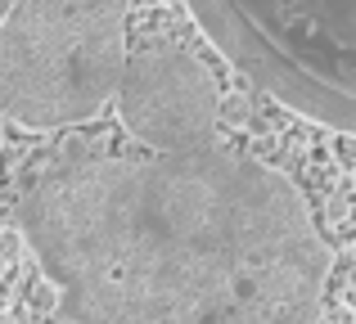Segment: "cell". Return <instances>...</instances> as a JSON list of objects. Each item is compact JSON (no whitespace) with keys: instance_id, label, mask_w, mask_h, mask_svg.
<instances>
[{"instance_id":"cell-1","label":"cell","mask_w":356,"mask_h":324,"mask_svg":"<svg viewBox=\"0 0 356 324\" xmlns=\"http://www.w3.org/2000/svg\"><path fill=\"white\" fill-rule=\"evenodd\" d=\"M14 235L63 324H316L334 266L293 171L221 131L176 153L50 144L23 167Z\"/></svg>"},{"instance_id":"cell-2","label":"cell","mask_w":356,"mask_h":324,"mask_svg":"<svg viewBox=\"0 0 356 324\" xmlns=\"http://www.w3.org/2000/svg\"><path fill=\"white\" fill-rule=\"evenodd\" d=\"M181 9L270 99L334 135L356 131V0H194Z\"/></svg>"},{"instance_id":"cell-3","label":"cell","mask_w":356,"mask_h":324,"mask_svg":"<svg viewBox=\"0 0 356 324\" xmlns=\"http://www.w3.org/2000/svg\"><path fill=\"white\" fill-rule=\"evenodd\" d=\"M131 5L32 0L0 14V122L27 135L86 126L113 104L131 54Z\"/></svg>"},{"instance_id":"cell-4","label":"cell","mask_w":356,"mask_h":324,"mask_svg":"<svg viewBox=\"0 0 356 324\" xmlns=\"http://www.w3.org/2000/svg\"><path fill=\"white\" fill-rule=\"evenodd\" d=\"M118 122L140 149L176 153L217 135V72L181 41H136L118 81Z\"/></svg>"},{"instance_id":"cell-5","label":"cell","mask_w":356,"mask_h":324,"mask_svg":"<svg viewBox=\"0 0 356 324\" xmlns=\"http://www.w3.org/2000/svg\"><path fill=\"white\" fill-rule=\"evenodd\" d=\"M217 126H226V131L257 126V104H252L248 90H221V99H217Z\"/></svg>"},{"instance_id":"cell-6","label":"cell","mask_w":356,"mask_h":324,"mask_svg":"<svg viewBox=\"0 0 356 324\" xmlns=\"http://www.w3.org/2000/svg\"><path fill=\"white\" fill-rule=\"evenodd\" d=\"M330 158H334V171L352 176V167H356V140H352V135H334V140H330Z\"/></svg>"},{"instance_id":"cell-7","label":"cell","mask_w":356,"mask_h":324,"mask_svg":"<svg viewBox=\"0 0 356 324\" xmlns=\"http://www.w3.org/2000/svg\"><path fill=\"white\" fill-rule=\"evenodd\" d=\"M316 324H352V307H325Z\"/></svg>"},{"instance_id":"cell-8","label":"cell","mask_w":356,"mask_h":324,"mask_svg":"<svg viewBox=\"0 0 356 324\" xmlns=\"http://www.w3.org/2000/svg\"><path fill=\"white\" fill-rule=\"evenodd\" d=\"M0 324H18V320H14V316H9V311H5V316H0Z\"/></svg>"},{"instance_id":"cell-9","label":"cell","mask_w":356,"mask_h":324,"mask_svg":"<svg viewBox=\"0 0 356 324\" xmlns=\"http://www.w3.org/2000/svg\"><path fill=\"white\" fill-rule=\"evenodd\" d=\"M0 14H5V5H0Z\"/></svg>"}]
</instances>
